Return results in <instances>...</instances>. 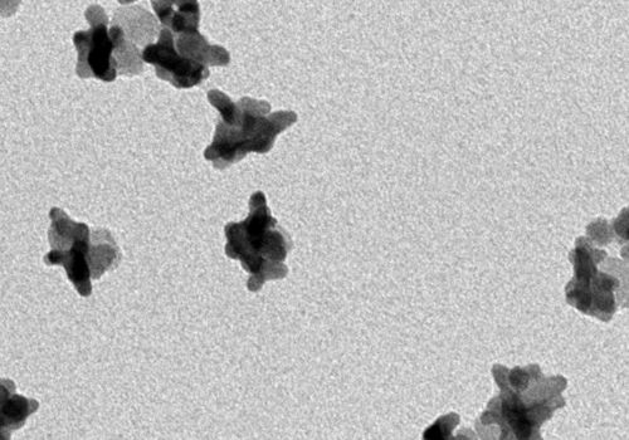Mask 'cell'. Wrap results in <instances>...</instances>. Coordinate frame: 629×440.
I'll return each mask as SVG.
<instances>
[{
	"label": "cell",
	"mask_w": 629,
	"mask_h": 440,
	"mask_svg": "<svg viewBox=\"0 0 629 440\" xmlns=\"http://www.w3.org/2000/svg\"><path fill=\"white\" fill-rule=\"evenodd\" d=\"M208 100L221 114V120L204 158L219 170L229 168L250 153H270L277 136L297 121L294 111L271 112L267 101L243 97L233 102L219 90L209 91Z\"/></svg>",
	"instance_id": "6da1fadb"
},
{
	"label": "cell",
	"mask_w": 629,
	"mask_h": 440,
	"mask_svg": "<svg viewBox=\"0 0 629 440\" xmlns=\"http://www.w3.org/2000/svg\"><path fill=\"white\" fill-rule=\"evenodd\" d=\"M224 234L227 257L240 261L250 275L248 291L258 292L266 282L282 280L289 275L285 261L292 249V241L272 217L262 192L252 194L248 217L240 223H228Z\"/></svg>",
	"instance_id": "7a4b0ae2"
},
{
	"label": "cell",
	"mask_w": 629,
	"mask_h": 440,
	"mask_svg": "<svg viewBox=\"0 0 629 440\" xmlns=\"http://www.w3.org/2000/svg\"><path fill=\"white\" fill-rule=\"evenodd\" d=\"M48 232L51 252L45 256L48 266L65 268L68 280L82 297L92 293L90 268L91 231L84 223L72 220L63 210L52 208Z\"/></svg>",
	"instance_id": "3957f363"
},
{
	"label": "cell",
	"mask_w": 629,
	"mask_h": 440,
	"mask_svg": "<svg viewBox=\"0 0 629 440\" xmlns=\"http://www.w3.org/2000/svg\"><path fill=\"white\" fill-rule=\"evenodd\" d=\"M91 28L73 36L78 52L76 72L81 78H97L104 82L116 80L117 62L114 57V43L110 37L109 17L100 6H90L85 13Z\"/></svg>",
	"instance_id": "277c9868"
},
{
	"label": "cell",
	"mask_w": 629,
	"mask_h": 440,
	"mask_svg": "<svg viewBox=\"0 0 629 440\" xmlns=\"http://www.w3.org/2000/svg\"><path fill=\"white\" fill-rule=\"evenodd\" d=\"M141 53L143 61L154 66L160 80L168 81L180 90L199 86L211 75L209 67L179 55L173 33L168 28L160 31L158 42L148 44Z\"/></svg>",
	"instance_id": "5b68a950"
},
{
	"label": "cell",
	"mask_w": 629,
	"mask_h": 440,
	"mask_svg": "<svg viewBox=\"0 0 629 440\" xmlns=\"http://www.w3.org/2000/svg\"><path fill=\"white\" fill-rule=\"evenodd\" d=\"M16 385L11 380L2 379V439H9V433L22 428L29 415L36 413L38 402L14 393Z\"/></svg>",
	"instance_id": "8992f818"
},
{
	"label": "cell",
	"mask_w": 629,
	"mask_h": 440,
	"mask_svg": "<svg viewBox=\"0 0 629 440\" xmlns=\"http://www.w3.org/2000/svg\"><path fill=\"white\" fill-rule=\"evenodd\" d=\"M156 16L159 17L164 28L170 32L179 34L199 29V19H201V8L198 2H151Z\"/></svg>",
	"instance_id": "52a82bcc"
},
{
	"label": "cell",
	"mask_w": 629,
	"mask_h": 440,
	"mask_svg": "<svg viewBox=\"0 0 629 440\" xmlns=\"http://www.w3.org/2000/svg\"><path fill=\"white\" fill-rule=\"evenodd\" d=\"M121 259V252L106 229H96L91 233L90 268L92 280H99L111 268H115Z\"/></svg>",
	"instance_id": "ba28073f"
},
{
	"label": "cell",
	"mask_w": 629,
	"mask_h": 440,
	"mask_svg": "<svg viewBox=\"0 0 629 440\" xmlns=\"http://www.w3.org/2000/svg\"><path fill=\"white\" fill-rule=\"evenodd\" d=\"M110 37L114 43V55L117 62V71L121 75H139L143 71V53L134 42L126 37L123 28L119 24H112Z\"/></svg>",
	"instance_id": "9c48e42d"
},
{
	"label": "cell",
	"mask_w": 629,
	"mask_h": 440,
	"mask_svg": "<svg viewBox=\"0 0 629 440\" xmlns=\"http://www.w3.org/2000/svg\"><path fill=\"white\" fill-rule=\"evenodd\" d=\"M591 226L596 228L594 231L593 229L588 228L589 236H591L593 242L604 246V244H608L612 241L611 229H609L608 224L604 222L603 219H598L597 222H594Z\"/></svg>",
	"instance_id": "30bf717a"
},
{
	"label": "cell",
	"mask_w": 629,
	"mask_h": 440,
	"mask_svg": "<svg viewBox=\"0 0 629 440\" xmlns=\"http://www.w3.org/2000/svg\"><path fill=\"white\" fill-rule=\"evenodd\" d=\"M457 424H458L457 415L451 414V415H448V417L441 418L440 420H438V422L435 425H433L431 429L428 430L427 434L436 433L435 435H432L431 438L438 439V435H440V433H445L443 432V430H446L447 433H451V430L455 428Z\"/></svg>",
	"instance_id": "8fae6325"
},
{
	"label": "cell",
	"mask_w": 629,
	"mask_h": 440,
	"mask_svg": "<svg viewBox=\"0 0 629 440\" xmlns=\"http://www.w3.org/2000/svg\"><path fill=\"white\" fill-rule=\"evenodd\" d=\"M510 384L516 391H523L526 389L530 381L529 371L523 369H514L510 374Z\"/></svg>",
	"instance_id": "7c38bea8"
}]
</instances>
